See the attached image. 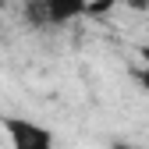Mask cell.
I'll list each match as a JSON object with an SVG mask.
<instances>
[{"label":"cell","instance_id":"cell-1","mask_svg":"<svg viewBox=\"0 0 149 149\" xmlns=\"http://www.w3.org/2000/svg\"><path fill=\"white\" fill-rule=\"evenodd\" d=\"M0 128H4L11 149H53L57 146V139L46 124L22 117V114H0Z\"/></svg>","mask_w":149,"mask_h":149},{"label":"cell","instance_id":"cell-2","mask_svg":"<svg viewBox=\"0 0 149 149\" xmlns=\"http://www.w3.org/2000/svg\"><path fill=\"white\" fill-rule=\"evenodd\" d=\"M85 4L89 0H43V11H46L50 25H68L85 14Z\"/></svg>","mask_w":149,"mask_h":149},{"label":"cell","instance_id":"cell-3","mask_svg":"<svg viewBox=\"0 0 149 149\" xmlns=\"http://www.w3.org/2000/svg\"><path fill=\"white\" fill-rule=\"evenodd\" d=\"M114 4H117V0H89V4H85V14H107Z\"/></svg>","mask_w":149,"mask_h":149},{"label":"cell","instance_id":"cell-4","mask_svg":"<svg viewBox=\"0 0 149 149\" xmlns=\"http://www.w3.org/2000/svg\"><path fill=\"white\" fill-rule=\"evenodd\" d=\"M139 57H142V68L149 71V43H146V46H139Z\"/></svg>","mask_w":149,"mask_h":149},{"label":"cell","instance_id":"cell-5","mask_svg":"<svg viewBox=\"0 0 149 149\" xmlns=\"http://www.w3.org/2000/svg\"><path fill=\"white\" fill-rule=\"evenodd\" d=\"M128 7H135V11H149V0H128Z\"/></svg>","mask_w":149,"mask_h":149},{"label":"cell","instance_id":"cell-6","mask_svg":"<svg viewBox=\"0 0 149 149\" xmlns=\"http://www.w3.org/2000/svg\"><path fill=\"white\" fill-rule=\"evenodd\" d=\"M4 4H7V0H0V7H4Z\"/></svg>","mask_w":149,"mask_h":149}]
</instances>
